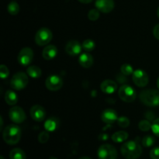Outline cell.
Listing matches in <instances>:
<instances>
[{
  "label": "cell",
  "instance_id": "obj_34",
  "mask_svg": "<svg viewBox=\"0 0 159 159\" xmlns=\"http://www.w3.org/2000/svg\"><path fill=\"white\" fill-rule=\"evenodd\" d=\"M150 157L152 159H159V147L154 148L151 150Z\"/></svg>",
  "mask_w": 159,
  "mask_h": 159
},
{
  "label": "cell",
  "instance_id": "obj_29",
  "mask_svg": "<svg viewBox=\"0 0 159 159\" xmlns=\"http://www.w3.org/2000/svg\"><path fill=\"white\" fill-rule=\"evenodd\" d=\"M116 122H117L118 126L120 127L121 128H127L130 125V120L126 116H120V117H118Z\"/></svg>",
  "mask_w": 159,
  "mask_h": 159
},
{
  "label": "cell",
  "instance_id": "obj_40",
  "mask_svg": "<svg viewBox=\"0 0 159 159\" xmlns=\"http://www.w3.org/2000/svg\"><path fill=\"white\" fill-rule=\"evenodd\" d=\"M157 16H158V19H159V6H158V10H157Z\"/></svg>",
  "mask_w": 159,
  "mask_h": 159
},
{
  "label": "cell",
  "instance_id": "obj_2",
  "mask_svg": "<svg viewBox=\"0 0 159 159\" xmlns=\"http://www.w3.org/2000/svg\"><path fill=\"white\" fill-rule=\"evenodd\" d=\"M2 138L5 142L9 145L16 144L21 138V130L15 124L8 125L3 130Z\"/></svg>",
  "mask_w": 159,
  "mask_h": 159
},
{
  "label": "cell",
  "instance_id": "obj_24",
  "mask_svg": "<svg viewBox=\"0 0 159 159\" xmlns=\"http://www.w3.org/2000/svg\"><path fill=\"white\" fill-rule=\"evenodd\" d=\"M7 10L10 15L15 16L18 14L19 12H20V6L16 2H10L8 5Z\"/></svg>",
  "mask_w": 159,
  "mask_h": 159
},
{
  "label": "cell",
  "instance_id": "obj_16",
  "mask_svg": "<svg viewBox=\"0 0 159 159\" xmlns=\"http://www.w3.org/2000/svg\"><path fill=\"white\" fill-rule=\"evenodd\" d=\"M100 89L102 92L106 94H113L117 90V84L113 80L106 79L101 83Z\"/></svg>",
  "mask_w": 159,
  "mask_h": 159
},
{
  "label": "cell",
  "instance_id": "obj_33",
  "mask_svg": "<svg viewBox=\"0 0 159 159\" xmlns=\"http://www.w3.org/2000/svg\"><path fill=\"white\" fill-rule=\"evenodd\" d=\"M152 130L155 136L159 137V117L155 119L152 123Z\"/></svg>",
  "mask_w": 159,
  "mask_h": 159
},
{
  "label": "cell",
  "instance_id": "obj_38",
  "mask_svg": "<svg viewBox=\"0 0 159 159\" xmlns=\"http://www.w3.org/2000/svg\"><path fill=\"white\" fill-rule=\"evenodd\" d=\"M157 87H158V89H159V77L157 79Z\"/></svg>",
  "mask_w": 159,
  "mask_h": 159
},
{
  "label": "cell",
  "instance_id": "obj_3",
  "mask_svg": "<svg viewBox=\"0 0 159 159\" xmlns=\"http://www.w3.org/2000/svg\"><path fill=\"white\" fill-rule=\"evenodd\" d=\"M139 99L147 107H158L159 106V91L152 89L143 90L140 93Z\"/></svg>",
  "mask_w": 159,
  "mask_h": 159
},
{
  "label": "cell",
  "instance_id": "obj_42",
  "mask_svg": "<svg viewBox=\"0 0 159 159\" xmlns=\"http://www.w3.org/2000/svg\"><path fill=\"white\" fill-rule=\"evenodd\" d=\"M0 159H5L4 157L3 156H0Z\"/></svg>",
  "mask_w": 159,
  "mask_h": 159
},
{
  "label": "cell",
  "instance_id": "obj_35",
  "mask_svg": "<svg viewBox=\"0 0 159 159\" xmlns=\"http://www.w3.org/2000/svg\"><path fill=\"white\" fill-rule=\"evenodd\" d=\"M153 35H154V37L157 39V40H159V23L158 24H157L156 26L154 27Z\"/></svg>",
  "mask_w": 159,
  "mask_h": 159
},
{
  "label": "cell",
  "instance_id": "obj_23",
  "mask_svg": "<svg viewBox=\"0 0 159 159\" xmlns=\"http://www.w3.org/2000/svg\"><path fill=\"white\" fill-rule=\"evenodd\" d=\"M9 158L10 159H26V154L22 149L13 148L11 150L9 153Z\"/></svg>",
  "mask_w": 159,
  "mask_h": 159
},
{
  "label": "cell",
  "instance_id": "obj_20",
  "mask_svg": "<svg viewBox=\"0 0 159 159\" xmlns=\"http://www.w3.org/2000/svg\"><path fill=\"white\" fill-rule=\"evenodd\" d=\"M59 121L57 118L51 117L48 119L46 122L44 123V128L46 129L47 131L48 132H53L58 127Z\"/></svg>",
  "mask_w": 159,
  "mask_h": 159
},
{
  "label": "cell",
  "instance_id": "obj_39",
  "mask_svg": "<svg viewBox=\"0 0 159 159\" xmlns=\"http://www.w3.org/2000/svg\"><path fill=\"white\" fill-rule=\"evenodd\" d=\"M79 159H92V158H89V157H85V156H84V157H82V158H80Z\"/></svg>",
  "mask_w": 159,
  "mask_h": 159
},
{
  "label": "cell",
  "instance_id": "obj_26",
  "mask_svg": "<svg viewBox=\"0 0 159 159\" xmlns=\"http://www.w3.org/2000/svg\"><path fill=\"white\" fill-rule=\"evenodd\" d=\"M138 127L141 131L147 132L152 129V124L148 120H141L138 124Z\"/></svg>",
  "mask_w": 159,
  "mask_h": 159
},
{
  "label": "cell",
  "instance_id": "obj_30",
  "mask_svg": "<svg viewBox=\"0 0 159 159\" xmlns=\"http://www.w3.org/2000/svg\"><path fill=\"white\" fill-rule=\"evenodd\" d=\"M99 16H100V14H99V11L97 9H91L88 13V18L91 21H96L99 18Z\"/></svg>",
  "mask_w": 159,
  "mask_h": 159
},
{
  "label": "cell",
  "instance_id": "obj_19",
  "mask_svg": "<svg viewBox=\"0 0 159 159\" xmlns=\"http://www.w3.org/2000/svg\"><path fill=\"white\" fill-rule=\"evenodd\" d=\"M5 101L9 106H14L18 102V96L12 90H7L5 93Z\"/></svg>",
  "mask_w": 159,
  "mask_h": 159
},
{
  "label": "cell",
  "instance_id": "obj_41",
  "mask_svg": "<svg viewBox=\"0 0 159 159\" xmlns=\"http://www.w3.org/2000/svg\"><path fill=\"white\" fill-rule=\"evenodd\" d=\"M49 159H57V158H56L55 157H51Z\"/></svg>",
  "mask_w": 159,
  "mask_h": 159
},
{
  "label": "cell",
  "instance_id": "obj_9",
  "mask_svg": "<svg viewBox=\"0 0 159 159\" xmlns=\"http://www.w3.org/2000/svg\"><path fill=\"white\" fill-rule=\"evenodd\" d=\"M34 58V51L31 48H23L19 52L17 60L22 66H28L32 62Z\"/></svg>",
  "mask_w": 159,
  "mask_h": 159
},
{
  "label": "cell",
  "instance_id": "obj_13",
  "mask_svg": "<svg viewBox=\"0 0 159 159\" xmlns=\"http://www.w3.org/2000/svg\"><path fill=\"white\" fill-rule=\"evenodd\" d=\"M82 46L78 40H71L67 43L65 46V51L70 56H77L80 54Z\"/></svg>",
  "mask_w": 159,
  "mask_h": 159
},
{
  "label": "cell",
  "instance_id": "obj_37",
  "mask_svg": "<svg viewBox=\"0 0 159 159\" xmlns=\"http://www.w3.org/2000/svg\"><path fill=\"white\" fill-rule=\"evenodd\" d=\"M0 120H1V127H0V130H2V126H3V120H2V116H0Z\"/></svg>",
  "mask_w": 159,
  "mask_h": 159
},
{
  "label": "cell",
  "instance_id": "obj_12",
  "mask_svg": "<svg viewBox=\"0 0 159 159\" xmlns=\"http://www.w3.org/2000/svg\"><path fill=\"white\" fill-rule=\"evenodd\" d=\"M95 6L99 12L109 13L113 10L115 3L113 0H96Z\"/></svg>",
  "mask_w": 159,
  "mask_h": 159
},
{
  "label": "cell",
  "instance_id": "obj_5",
  "mask_svg": "<svg viewBox=\"0 0 159 159\" xmlns=\"http://www.w3.org/2000/svg\"><path fill=\"white\" fill-rule=\"evenodd\" d=\"M118 96L120 99L125 102H132L136 99V91L129 85H121L118 90Z\"/></svg>",
  "mask_w": 159,
  "mask_h": 159
},
{
  "label": "cell",
  "instance_id": "obj_32",
  "mask_svg": "<svg viewBox=\"0 0 159 159\" xmlns=\"http://www.w3.org/2000/svg\"><path fill=\"white\" fill-rule=\"evenodd\" d=\"M9 68H7V66H6L5 65H0V76H1L2 79H5L9 76Z\"/></svg>",
  "mask_w": 159,
  "mask_h": 159
},
{
  "label": "cell",
  "instance_id": "obj_1",
  "mask_svg": "<svg viewBox=\"0 0 159 159\" xmlns=\"http://www.w3.org/2000/svg\"><path fill=\"white\" fill-rule=\"evenodd\" d=\"M120 152L126 159H138L142 154V148L137 141H129L121 146Z\"/></svg>",
  "mask_w": 159,
  "mask_h": 159
},
{
  "label": "cell",
  "instance_id": "obj_15",
  "mask_svg": "<svg viewBox=\"0 0 159 159\" xmlns=\"http://www.w3.org/2000/svg\"><path fill=\"white\" fill-rule=\"evenodd\" d=\"M101 119L106 124H111L117 121L118 115L114 110L107 109L102 112V115H101Z\"/></svg>",
  "mask_w": 159,
  "mask_h": 159
},
{
  "label": "cell",
  "instance_id": "obj_28",
  "mask_svg": "<svg viewBox=\"0 0 159 159\" xmlns=\"http://www.w3.org/2000/svg\"><path fill=\"white\" fill-rule=\"evenodd\" d=\"M120 71L124 75H130L134 73L133 67L129 64H124L120 68Z\"/></svg>",
  "mask_w": 159,
  "mask_h": 159
},
{
  "label": "cell",
  "instance_id": "obj_27",
  "mask_svg": "<svg viewBox=\"0 0 159 159\" xmlns=\"http://www.w3.org/2000/svg\"><path fill=\"white\" fill-rule=\"evenodd\" d=\"M155 142V138L152 136H151V135H146V136H144L142 139V144L143 146L145 148L152 147V146L154 145Z\"/></svg>",
  "mask_w": 159,
  "mask_h": 159
},
{
  "label": "cell",
  "instance_id": "obj_8",
  "mask_svg": "<svg viewBox=\"0 0 159 159\" xmlns=\"http://www.w3.org/2000/svg\"><path fill=\"white\" fill-rule=\"evenodd\" d=\"M132 80L138 87H145L149 82V76L146 71L141 69H138L132 74Z\"/></svg>",
  "mask_w": 159,
  "mask_h": 159
},
{
  "label": "cell",
  "instance_id": "obj_21",
  "mask_svg": "<svg viewBox=\"0 0 159 159\" xmlns=\"http://www.w3.org/2000/svg\"><path fill=\"white\" fill-rule=\"evenodd\" d=\"M128 137L129 135L127 132L124 131V130H120L112 135V140L115 143H122L127 141Z\"/></svg>",
  "mask_w": 159,
  "mask_h": 159
},
{
  "label": "cell",
  "instance_id": "obj_6",
  "mask_svg": "<svg viewBox=\"0 0 159 159\" xmlns=\"http://www.w3.org/2000/svg\"><path fill=\"white\" fill-rule=\"evenodd\" d=\"M53 38V34L48 28L42 27L37 30L35 35V43L39 46H46Z\"/></svg>",
  "mask_w": 159,
  "mask_h": 159
},
{
  "label": "cell",
  "instance_id": "obj_11",
  "mask_svg": "<svg viewBox=\"0 0 159 159\" xmlns=\"http://www.w3.org/2000/svg\"><path fill=\"white\" fill-rule=\"evenodd\" d=\"M9 116L11 121L15 124H19L23 123V121L26 119V113L24 110L20 107H13L9 110Z\"/></svg>",
  "mask_w": 159,
  "mask_h": 159
},
{
  "label": "cell",
  "instance_id": "obj_36",
  "mask_svg": "<svg viewBox=\"0 0 159 159\" xmlns=\"http://www.w3.org/2000/svg\"><path fill=\"white\" fill-rule=\"evenodd\" d=\"M78 1L83 3V4H89V3H91L93 0H78Z\"/></svg>",
  "mask_w": 159,
  "mask_h": 159
},
{
  "label": "cell",
  "instance_id": "obj_4",
  "mask_svg": "<svg viewBox=\"0 0 159 159\" xmlns=\"http://www.w3.org/2000/svg\"><path fill=\"white\" fill-rule=\"evenodd\" d=\"M28 82H29L28 75L23 71H20L13 75L10 81V85L13 89L19 91L26 88Z\"/></svg>",
  "mask_w": 159,
  "mask_h": 159
},
{
  "label": "cell",
  "instance_id": "obj_31",
  "mask_svg": "<svg viewBox=\"0 0 159 159\" xmlns=\"http://www.w3.org/2000/svg\"><path fill=\"white\" fill-rule=\"evenodd\" d=\"M48 131H42L40 132V134L38 136V141L39 142L41 143V144H45L49 140L50 136H49V134L48 133Z\"/></svg>",
  "mask_w": 159,
  "mask_h": 159
},
{
  "label": "cell",
  "instance_id": "obj_14",
  "mask_svg": "<svg viewBox=\"0 0 159 159\" xmlns=\"http://www.w3.org/2000/svg\"><path fill=\"white\" fill-rule=\"evenodd\" d=\"M30 116L34 120L37 122H42L45 119L46 113L43 107L40 105H34L30 109Z\"/></svg>",
  "mask_w": 159,
  "mask_h": 159
},
{
  "label": "cell",
  "instance_id": "obj_25",
  "mask_svg": "<svg viewBox=\"0 0 159 159\" xmlns=\"http://www.w3.org/2000/svg\"><path fill=\"white\" fill-rule=\"evenodd\" d=\"M82 49L85 50V51H92L96 48V43H95V42L93 40L87 39V40H85L82 42Z\"/></svg>",
  "mask_w": 159,
  "mask_h": 159
},
{
  "label": "cell",
  "instance_id": "obj_18",
  "mask_svg": "<svg viewBox=\"0 0 159 159\" xmlns=\"http://www.w3.org/2000/svg\"><path fill=\"white\" fill-rule=\"evenodd\" d=\"M79 62L81 66L83 68H89L93 65L94 59H93V56L89 53H83L79 56Z\"/></svg>",
  "mask_w": 159,
  "mask_h": 159
},
{
  "label": "cell",
  "instance_id": "obj_22",
  "mask_svg": "<svg viewBox=\"0 0 159 159\" xmlns=\"http://www.w3.org/2000/svg\"><path fill=\"white\" fill-rule=\"evenodd\" d=\"M26 73L30 77L33 78V79H38L41 76L42 71L39 67L35 66V65H31L27 68Z\"/></svg>",
  "mask_w": 159,
  "mask_h": 159
},
{
  "label": "cell",
  "instance_id": "obj_7",
  "mask_svg": "<svg viewBox=\"0 0 159 159\" xmlns=\"http://www.w3.org/2000/svg\"><path fill=\"white\" fill-rule=\"evenodd\" d=\"M97 155L99 159H116L117 158L116 149L109 144L101 145L98 149Z\"/></svg>",
  "mask_w": 159,
  "mask_h": 159
},
{
  "label": "cell",
  "instance_id": "obj_17",
  "mask_svg": "<svg viewBox=\"0 0 159 159\" xmlns=\"http://www.w3.org/2000/svg\"><path fill=\"white\" fill-rule=\"evenodd\" d=\"M57 49L54 45L49 44L43 48L42 51V57L46 61H51L57 56Z\"/></svg>",
  "mask_w": 159,
  "mask_h": 159
},
{
  "label": "cell",
  "instance_id": "obj_10",
  "mask_svg": "<svg viewBox=\"0 0 159 159\" xmlns=\"http://www.w3.org/2000/svg\"><path fill=\"white\" fill-rule=\"evenodd\" d=\"M45 85L50 91H58L63 86V80L60 76L52 75L47 78L46 81H45Z\"/></svg>",
  "mask_w": 159,
  "mask_h": 159
}]
</instances>
